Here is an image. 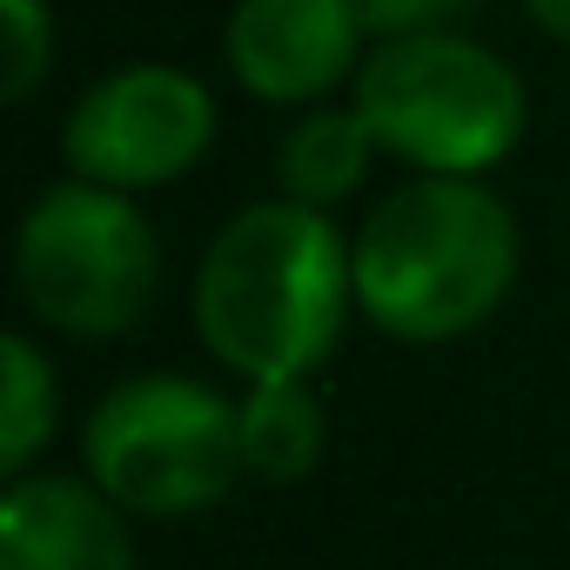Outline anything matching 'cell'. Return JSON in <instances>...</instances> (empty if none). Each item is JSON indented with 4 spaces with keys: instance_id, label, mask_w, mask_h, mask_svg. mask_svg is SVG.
<instances>
[{
    "instance_id": "1",
    "label": "cell",
    "mask_w": 570,
    "mask_h": 570,
    "mask_svg": "<svg viewBox=\"0 0 570 570\" xmlns=\"http://www.w3.org/2000/svg\"><path fill=\"white\" fill-rule=\"evenodd\" d=\"M356 248L336 215L289 195L242 202L188 275L195 343L235 390L316 383L356 323Z\"/></svg>"
},
{
    "instance_id": "2",
    "label": "cell",
    "mask_w": 570,
    "mask_h": 570,
    "mask_svg": "<svg viewBox=\"0 0 570 570\" xmlns=\"http://www.w3.org/2000/svg\"><path fill=\"white\" fill-rule=\"evenodd\" d=\"M356 309L403 350H450L497 323L523 275L517 208L470 175H403L350 235Z\"/></svg>"
},
{
    "instance_id": "3",
    "label": "cell",
    "mask_w": 570,
    "mask_h": 570,
    "mask_svg": "<svg viewBox=\"0 0 570 570\" xmlns=\"http://www.w3.org/2000/svg\"><path fill=\"white\" fill-rule=\"evenodd\" d=\"M383 161L403 175H470L490 181L530 135V81L510 55L463 28L390 35L350 81Z\"/></svg>"
},
{
    "instance_id": "4",
    "label": "cell",
    "mask_w": 570,
    "mask_h": 570,
    "mask_svg": "<svg viewBox=\"0 0 570 570\" xmlns=\"http://www.w3.org/2000/svg\"><path fill=\"white\" fill-rule=\"evenodd\" d=\"M81 470L135 523H181L235 497L242 436L235 390L188 370H135L108 383L81 423Z\"/></svg>"
},
{
    "instance_id": "5",
    "label": "cell",
    "mask_w": 570,
    "mask_h": 570,
    "mask_svg": "<svg viewBox=\"0 0 570 570\" xmlns=\"http://www.w3.org/2000/svg\"><path fill=\"white\" fill-rule=\"evenodd\" d=\"M14 296L68 343H121L161 296V235L141 195L81 175L48 181L14 222Z\"/></svg>"
},
{
    "instance_id": "6",
    "label": "cell",
    "mask_w": 570,
    "mask_h": 570,
    "mask_svg": "<svg viewBox=\"0 0 570 570\" xmlns=\"http://www.w3.org/2000/svg\"><path fill=\"white\" fill-rule=\"evenodd\" d=\"M222 135L215 88L181 61H121L95 75L61 115V168L115 188L155 195L188 181Z\"/></svg>"
},
{
    "instance_id": "7",
    "label": "cell",
    "mask_w": 570,
    "mask_h": 570,
    "mask_svg": "<svg viewBox=\"0 0 570 570\" xmlns=\"http://www.w3.org/2000/svg\"><path fill=\"white\" fill-rule=\"evenodd\" d=\"M376 48L363 0H235L222 21V68L262 108H316L350 95Z\"/></svg>"
},
{
    "instance_id": "8",
    "label": "cell",
    "mask_w": 570,
    "mask_h": 570,
    "mask_svg": "<svg viewBox=\"0 0 570 570\" xmlns=\"http://www.w3.org/2000/svg\"><path fill=\"white\" fill-rule=\"evenodd\" d=\"M0 570H141L135 517L88 470H28L0 490Z\"/></svg>"
},
{
    "instance_id": "9",
    "label": "cell",
    "mask_w": 570,
    "mask_h": 570,
    "mask_svg": "<svg viewBox=\"0 0 570 570\" xmlns=\"http://www.w3.org/2000/svg\"><path fill=\"white\" fill-rule=\"evenodd\" d=\"M383 148L370 135V121L356 115V101H316L303 115H289L275 141V195H289L303 208H323L336 215L343 202H356L376 175Z\"/></svg>"
},
{
    "instance_id": "10",
    "label": "cell",
    "mask_w": 570,
    "mask_h": 570,
    "mask_svg": "<svg viewBox=\"0 0 570 570\" xmlns=\"http://www.w3.org/2000/svg\"><path fill=\"white\" fill-rule=\"evenodd\" d=\"M235 436H242V476L289 490L316 476L330 450V403L316 383H248L235 390Z\"/></svg>"
},
{
    "instance_id": "11",
    "label": "cell",
    "mask_w": 570,
    "mask_h": 570,
    "mask_svg": "<svg viewBox=\"0 0 570 570\" xmlns=\"http://www.w3.org/2000/svg\"><path fill=\"white\" fill-rule=\"evenodd\" d=\"M0 476H28L41 470V456L55 450L61 430V383H55V356L35 330H8L0 343Z\"/></svg>"
},
{
    "instance_id": "12",
    "label": "cell",
    "mask_w": 570,
    "mask_h": 570,
    "mask_svg": "<svg viewBox=\"0 0 570 570\" xmlns=\"http://www.w3.org/2000/svg\"><path fill=\"white\" fill-rule=\"evenodd\" d=\"M0 35H8V55H0V95H8L14 108H28L41 95V81L55 75V48H61L55 0H0Z\"/></svg>"
},
{
    "instance_id": "13",
    "label": "cell",
    "mask_w": 570,
    "mask_h": 570,
    "mask_svg": "<svg viewBox=\"0 0 570 570\" xmlns=\"http://www.w3.org/2000/svg\"><path fill=\"white\" fill-rule=\"evenodd\" d=\"M476 8H483V0H363L376 41H390V35H430V28H463Z\"/></svg>"
},
{
    "instance_id": "14",
    "label": "cell",
    "mask_w": 570,
    "mask_h": 570,
    "mask_svg": "<svg viewBox=\"0 0 570 570\" xmlns=\"http://www.w3.org/2000/svg\"><path fill=\"white\" fill-rule=\"evenodd\" d=\"M523 21H530L550 48H570V0H523Z\"/></svg>"
}]
</instances>
